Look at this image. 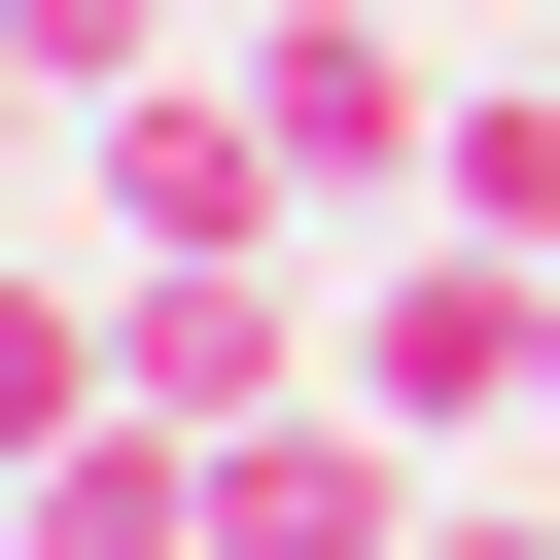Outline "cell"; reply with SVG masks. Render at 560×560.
Instances as JSON below:
<instances>
[{"label":"cell","mask_w":560,"mask_h":560,"mask_svg":"<svg viewBox=\"0 0 560 560\" xmlns=\"http://www.w3.org/2000/svg\"><path fill=\"white\" fill-rule=\"evenodd\" d=\"M70 420H105V280H35V245H0V455H70Z\"/></svg>","instance_id":"6"},{"label":"cell","mask_w":560,"mask_h":560,"mask_svg":"<svg viewBox=\"0 0 560 560\" xmlns=\"http://www.w3.org/2000/svg\"><path fill=\"white\" fill-rule=\"evenodd\" d=\"M70 175H105V245H315V175H280V105H245V70L70 105Z\"/></svg>","instance_id":"3"},{"label":"cell","mask_w":560,"mask_h":560,"mask_svg":"<svg viewBox=\"0 0 560 560\" xmlns=\"http://www.w3.org/2000/svg\"><path fill=\"white\" fill-rule=\"evenodd\" d=\"M525 35H560V0H525Z\"/></svg>","instance_id":"8"},{"label":"cell","mask_w":560,"mask_h":560,"mask_svg":"<svg viewBox=\"0 0 560 560\" xmlns=\"http://www.w3.org/2000/svg\"><path fill=\"white\" fill-rule=\"evenodd\" d=\"M420 560H560V490H490V455H455V490H420Z\"/></svg>","instance_id":"7"},{"label":"cell","mask_w":560,"mask_h":560,"mask_svg":"<svg viewBox=\"0 0 560 560\" xmlns=\"http://www.w3.org/2000/svg\"><path fill=\"white\" fill-rule=\"evenodd\" d=\"M0 560H210V420H70V455H0Z\"/></svg>","instance_id":"4"},{"label":"cell","mask_w":560,"mask_h":560,"mask_svg":"<svg viewBox=\"0 0 560 560\" xmlns=\"http://www.w3.org/2000/svg\"><path fill=\"white\" fill-rule=\"evenodd\" d=\"M420 210H455V245H560V35H525V70H455V140H420Z\"/></svg>","instance_id":"5"},{"label":"cell","mask_w":560,"mask_h":560,"mask_svg":"<svg viewBox=\"0 0 560 560\" xmlns=\"http://www.w3.org/2000/svg\"><path fill=\"white\" fill-rule=\"evenodd\" d=\"M105 385L140 420H280V385H350V280L315 245H140L105 280Z\"/></svg>","instance_id":"1"},{"label":"cell","mask_w":560,"mask_h":560,"mask_svg":"<svg viewBox=\"0 0 560 560\" xmlns=\"http://www.w3.org/2000/svg\"><path fill=\"white\" fill-rule=\"evenodd\" d=\"M210 70L280 105V175H315V210H420V140H455L420 0H210Z\"/></svg>","instance_id":"2"}]
</instances>
